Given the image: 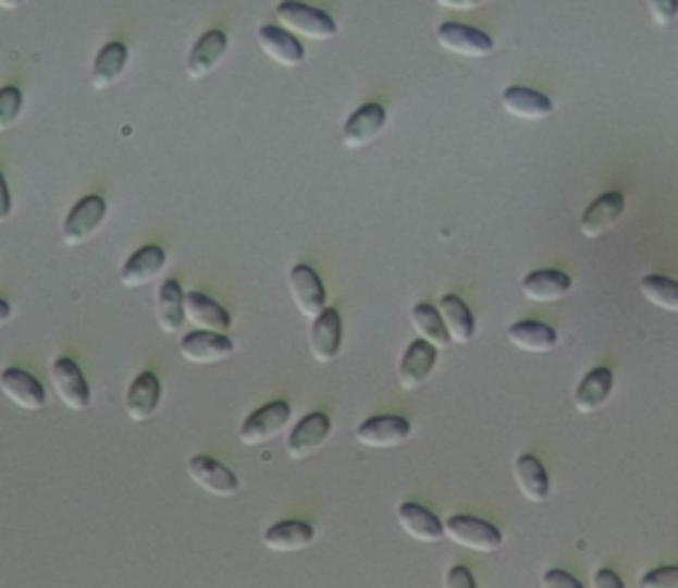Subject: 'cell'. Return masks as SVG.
Listing matches in <instances>:
<instances>
[{
    "mask_svg": "<svg viewBox=\"0 0 678 588\" xmlns=\"http://www.w3.org/2000/svg\"><path fill=\"white\" fill-rule=\"evenodd\" d=\"M279 27L289 35H299L308 40H332L337 35V24L326 11L313 9L305 3H279L276 5Z\"/></svg>",
    "mask_w": 678,
    "mask_h": 588,
    "instance_id": "obj_1",
    "label": "cell"
},
{
    "mask_svg": "<svg viewBox=\"0 0 678 588\" xmlns=\"http://www.w3.org/2000/svg\"><path fill=\"white\" fill-rule=\"evenodd\" d=\"M445 538L454 541L456 547L478 551V554H493L504 543V536L496 525L480 517H467V514H456L445 523Z\"/></svg>",
    "mask_w": 678,
    "mask_h": 588,
    "instance_id": "obj_2",
    "label": "cell"
},
{
    "mask_svg": "<svg viewBox=\"0 0 678 588\" xmlns=\"http://www.w3.org/2000/svg\"><path fill=\"white\" fill-rule=\"evenodd\" d=\"M103 220H107V205L101 196H85L66 216L64 225H61V238L66 247H83L85 242L99 234Z\"/></svg>",
    "mask_w": 678,
    "mask_h": 588,
    "instance_id": "obj_3",
    "label": "cell"
},
{
    "mask_svg": "<svg viewBox=\"0 0 678 588\" xmlns=\"http://www.w3.org/2000/svg\"><path fill=\"white\" fill-rule=\"evenodd\" d=\"M292 419V408L286 401H273L260 406L258 412H252L244 419L242 430H239V440L244 445H262V443H271L273 438H279L281 432L286 430Z\"/></svg>",
    "mask_w": 678,
    "mask_h": 588,
    "instance_id": "obj_4",
    "label": "cell"
},
{
    "mask_svg": "<svg viewBox=\"0 0 678 588\" xmlns=\"http://www.w3.org/2000/svg\"><path fill=\"white\" fill-rule=\"evenodd\" d=\"M437 46L445 53H454L461 59H488L493 53V40L491 35H485L482 29L467 27L459 22H445L437 27Z\"/></svg>",
    "mask_w": 678,
    "mask_h": 588,
    "instance_id": "obj_5",
    "label": "cell"
},
{
    "mask_svg": "<svg viewBox=\"0 0 678 588\" xmlns=\"http://www.w3.org/2000/svg\"><path fill=\"white\" fill-rule=\"evenodd\" d=\"M289 294L299 316L310 318V321H316L326 310V290H323L321 275L305 262L289 271Z\"/></svg>",
    "mask_w": 678,
    "mask_h": 588,
    "instance_id": "obj_6",
    "label": "cell"
},
{
    "mask_svg": "<svg viewBox=\"0 0 678 588\" xmlns=\"http://www.w3.org/2000/svg\"><path fill=\"white\" fill-rule=\"evenodd\" d=\"M356 438L366 449H398L411 438V421L395 414L371 416L358 427Z\"/></svg>",
    "mask_w": 678,
    "mask_h": 588,
    "instance_id": "obj_7",
    "label": "cell"
},
{
    "mask_svg": "<svg viewBox=\"0 0 678 588\" xmlns=\"http://www.w3.org/2000/svg\"><path fill=\"white\" fill-rule=\"evenodd\" d=\"M53 390H57L59 401L64 403L70 412H85L90 406V388L88 379L83 377L81 366L72 358H57L51 366Z\"/></svg>",
    "mask_w": 678,
    "mask_h": 588,
    "instance_id": "obj_8",
    "label": "cell"
},
{
    "mask_svg": "<svg viewBox=\"0 0 678 588\" xmlns=\"http://www.w3.org/2000/svg\"><path fill=\"white\" fill-rule=\"evenodd\" d=\"M329 434H332V419L323 412L308 414L292 430L289 440H286V453H289L292 462H305V458H310L316 451L326 445Z\"/></svg>",
    "mask_w": 678,
    "mask_h": 588,
    "instance_id": "obj_9",
    "label": "cell"
},
{
    "mask_svg": "<svg viewBox=\"0 0 678 588\" xmlns=\"http://www.w3.org/2000/svg\"><path fill=\"white\" fill-rule=\"evenodd\" d=\"M387 125V112L380 103H363L356 109L342 127V144L345 149H363V146L374 144L380 133Z\"/></svg>",
    "mask_w": 678,
    "mask_h": 588,
    "instance_id": "obj_10",
    "label": "cell"
},
{
    "mask_svg": "<svg viewBox=\"0 0 678 588\" xmlns=\"http://www.w3.org/2000/svg\"><path fill=\"white\" fill-rule=\"evenodd\" d=\"M188 477L215 499H231V495L239 493V480H236L234 471L210 456L188 458Z\"/></svg>",
    "mask_w": 678,
    "mask_h": 588,
    "instance_id": "obj_11",
    "label": "cell"
},
{
    "mask_svg": "<svg viewBox=\"0 0 678 588\" xmlns=\"http://www.w3.org/2000/svg\"><path fill=\"white\" fill-rule=\"evenodd\" d=\"M626 212V196L620 192H607L596 196L589 205V210L580 218V234L585 238H602L618 225V220Z\"/></svg>",
    "mask_w": 678,
    "mask_h": 588,
    "instance_id": "obj_12",
    "label": "cell"
},
{
    "mask_svg": "<svg viewBox=\"0 0 678 588\" xmlns=\"http://www.w3.org/2000/svg\"><path fill=\"white\" fill-rule=\"evenodd\" d=\"M0 390H3V395L9 397L14 406L24 408V412H40L48 403L46 390H42L38 379L24 369H14V366L0 371Z\"/></svg>",
    "mask_w": 678,
    "mask_h": 588,
    "instance_id": "obj_13",
    "label": "cell"
},
{
    "mask_svg": "<svg viewBox=\"0 0 678 588\" xmlns=\"http://www.w3.org/2000/svg\"><path fill=\"white\" fill-rule=\"evenodd\" d=\"M225 51H229V35L220 33V29L205 33L197 42H194L192 53H188L186 75L192 79L210 77L220 66V61H223Z\"/></svg>",
    "mask_w": 678,
    "mask_h": 588,
    "instance_id": "obj_14",
    "label": "cell"
},
{
    "mask_svg": "<svg viewBox=\"0 0 678 588\" xmlns=\"http://www.w3.org/2000/svg\"><path fill=\"white\" fill-rule=\"evenodd\" d=\"M437 364V351L432 345H427L424 340L411 342L403 353L400 366H398V382L406 392L419 390L427 379L432 377Z\"/></svg>",
    "mask_w": 678,
    "mask_h": 588,
    "instance_id": "obj_15",
    "label": "cell"
},
{
    "mask_svg": "<svg viewBox=\"0 0 678 588\" xmlns=\"http://www.w3.org/2000/svg\"><path fill=\"white\" fill-rule=\"evenodd\" d=\"M181 355L183 360L197 366H210L220 364V360L231 358L234 355V342L223 334H210V332H192L181 340Z\"/></svg>",
    "mask_w": 678,
    "mask_h": 588,
    "instance_id": "obj_16",
    "label": "cell"
},
{
    "mask_svg": "<svg viewBox=\"0 0 678 588\" xmlns=\"http://www.w3.org/2000/svg\"><path fill=\"white\" fill-rule=\"evenodd\" d=\"M501 107H504L506 114L525 122H541L554 114L552 98L539 94V90L533 88H522V85L506 88L504 94H501Z\"/></svg>",
    "mask_w": 678,
    "mask_h": 588,
    "instance_id": "obj_17",
    "label": "cell"
},
{
    "mask_svg": "<svg viewBox=\"0 0 678 588\" xmlns=\"http://www.w3.org/2000/svg\"><path fill=\"white\" fill-rule=\"evenodd\" d=\"M162 403V382L157 373L144 371L133 379L125 395V412L131 421H149Z\"/></svg>",
    "mask_w": 678,
    "mask_h": 588,
    "instance_id": "obj_18",
    "label": "cell"
},
{
    "mask_svg": "<svg viewBox=\"0 0 678 588\" xmlns=\"http://www.w3.org/2000/svg\"><path fill=\"white\" fill-rule=\"evenodd\" d=\"M186 321H192L197 332L229 336L231 329L229 310L201 292H186Z\"/></svg>",
    "mask_w": 678,
    "mask_h": 588,
    "instance_id": "obj_19",
    "label": "cell"
},
{
    "mask_svg": "<svg viewBox=\"0 0 678 588\" xmlns=\"http://www.w3.org/2000/svg\"><path fill=\"white\" fill-rule=\"evenodd\" d=\"M258 46L268 59L286 66V70H295L305 61L303 42L295 35L286 33V29L273 27V24H266V27L258 29Z\"/></svg>",
    "mask_w": 678,
    "mask_h": 588,
    "instance_id": "obj_20",
    "label": "cell"
},
{
    "mask_svg": "<svg viewBox=\"0 0 678 588\" xmlns=\"http://www.w3.org/2000/svg\"><path fill=\"white\" fill-rule=\"evenodd\" d=\"M164 262H168V255H164L162 247H157V244L140 247L138 253L127 257V262L122 266L120 281L127 290H140V286L151 284V281L164 271Z\"/></svg>",
    "mask_w": 678,
    "mask_h": 588,
    "instance_id": "obj_21",
    "label": "cell"
},
{
    "mask_svg": "<svg viewBox=\"0 0 678 588\" xmlns=\"http://www.w3.org/2000/svg\"><path fill=\"white\" fill-rule=\"evenodd\" d=\"M342 347V316L334 308H326L313 321L310 329V353L319 364H332L337 360Z\"/></svg>",
    "mask_w": 678,
    "mask_h": 588,
    "instance_id": "obj_22",
    "label": "cell"
},
{
    "mask_svg": "<svg viewBox=\"0 0 678 588\" xmlns=\"http://www.w3.org/2000/svg\"><path fill=\"white\" fill-rule=\"evenodd\" d=\"M613 388H615V373L609 371L607 366L591 369L583 379H580L576 395H572V406H576L578 414H594L609 401Z\"/></svg>",
    "mask_w": 678,
    "mask_h": 588,
    "instance_id": "obj_23",
    "label": "cell"
},
{
    "mask_svg": "<svg viewBox=\"0 0 678 588\" xmlns=\"http://www.w3.org/2000/svg\"><path fill=\"white\" fill-rule=\"evenodd\" d=\"M398 523L403 532L419 543H437L445 536V525L440 523L435 514L414 504V501H406V504L398 506Z\"/></svg>",
    "mask_w": 678,
    "mask_h": 588,
    "instance_id": "obj_24",
    "label": "cell"
},
{
    "mask_svg": "<svg viewBox=\"0 0 678 588\" xmlns=\"http://www.w3.org/2000/svg\"><path fill=\"white\" fill-rule=\"evenodd\" d=\"M157 323L164 334H178L186 323V292L175 279H168L157 292Z\"/></svg>",
    "mask_w": 678,
    "mask_h": 588,
    "instance_id": "obj_25",
    "label": "cell"
},
{
    "mask_svg": "<svg viewBox=\"0 0 678 588\" xmlns=\"http://www.w3.org/2000/svg\"><path fill=\"white\" fill-rule=\"evenodd\" d=\"M316 530L313 525L299 523V519H284V523L271 525L262 536L266 549L279 551V554H292V551H303L313 543Z\"/></svg>",
    "mask_w": 678,
    "mask_h": 588,
    "instance_id": "obj_26",
    "label": "cell"
},
{
    "mask_svg": "<svg viewBox=\"0 0 678 588\" xmlns=\"http://www.w3.org/2000/svg\"><path fill=\"white\" fill-rule=\"evenodd\" d=\"M572 292V279L562 271H535L522 279V294L530 303H559Z\"/></svg>",
    "mask_w": 678,
    "mask_h": 588,
    "instance_id": "obj_27",
    "label": "cell"
},
{
    "mask_svg": "<svg viewBox=\"0 0 678 588\" xmlns=\"http://www.w3.org/2000/svg\"><path fill=\"white\" fill-rule=\"evenodd\" d=\"M437 314L443 318L445 332H448L451 342H456V345H469V342L474 340V316L461 297H456V294H443L437 303Z\"/></svg>",
    "mask_w": 678,
    "mask_h": 588,
    "instance_id": "obj_28",
    "label": "cell"
},
{
    "mask_svg": "<svg viewBox=\"0 0 678 588\" xmlns=\"http://www.w3.org/2000/svg\"><path fill=\"white\" fill-rule=\"evenodd\" d=\"M509 345H515L522 353H552L557 347L559 336L548 323L541 321H517L506 332Z\"/></svg>",
    "mask_w": 678,
    "mask_h": 588,
    "instance_id": "obj_29",
    "label": "cell"
},
{
    "mask_svg": "<svg viewBox=\"0 0 678 588\" xmlns=\"http://www.w3.org/2000/svg\"><path fill=\"white\" fill-rule=\"evenodd\" d=\"M515 480H517L519 493H522L530 504H543V501L548 499V490H552V486H548L546 469H543V464L535 456H530V453L517 456Z\"/></svg>",
    "mask_w": 678,
    "mask_h": 588,
    "instance_id": "obj_30",
    "label": "cell"
},
{
    "mask_svg": "<svg viewBox=\"0 0 678 588\" xmlns=\"http://www.w3.org/2000/svg\"><path fill=\"white\" fill-rule=\"evenodd\" d=\"M127 66V48L122 42H107L90 70V85L96 90H109L114 83H120Z\"/></svg>",
    "mask_w": 678,
    "mask_h": 588,
    "instance_id": "obj_31",
    "label": "cell"
},
{
    "mask_svg": "<svg viewBox=\"0 0 678 588\" xmlns=\"http://www.w3.org/2000/svg\"><path fill=\"white\" fill-rule=\"evenodd\" d=\"M411 323H414V329H417L419 340H424L427 345L435 347L437 353L445 351V347L451 345V336H448V332H445L443 318H440L437 308H432V305H427V303L414 305Z\"/></svg>",
    "mask_w": 678,
    "mask_h": 588,
    "instance_id": "obj_32",
    "label": "cell"
},
{
    "mask_svg": "<svg viewBox=\"0 0 678 588\" xmlns=\"http://www.w3.org/2000/svg\"><path fill=\"white\" fill-rule=\"evenodd\" d=\"M639 290L650 305L665 314H678V281L668 275H644L639 281Z\"/></svg>",
    "mask_w": 678,
    "mask_h": 588,
    "instance_id": "obj_33",
    "label": "cell"
},
{
    "mask_svg": "<svg viewBox=\"0 0 678 588\" xmlns=\"http://www.w3.org/2000/svg\"><path fill=\"white\" fill-rule=\"evenodd\" d=\"M22 107H24V98H22L20 88H14V85L0 88V133L11 131V127L20 122Z\"/></svg>",
    "mask_w": 678,
    "mask_h": 588,
    "instance_id": "obj_34",
    "label": "cell"
},
{
    "mask_svg": "<svg viewBox=\"0 0 678 588\" xmlns=\"http://www.w3.org/2000/svg\"><path fill=\"white\" fill-rule=\"evenodd\" d=\"M639 588H678V565L652 569L639 580Z\"/></svg>",
    "mask_w": 678,
    "mask_h": 588,
    "instance_id": "obj_35",
    "label": "cell"
},
{
    "mask_svg": "<svg viewBox=\"0 0 678 588\" xmlns=\"http://www.w3.org/2000/svg\"><path fill=\"white\" fill-rule=\"evenodd\" d=\"M646 9H650L652 22L657 27H670L678 20V0H652Z\"/></svg>",
    "mask_w": 678,
    "mask_h": 588,
    "instance_id": "obj_36",
    "label": "cell"
},
{
    "mask_svg": "<svg viewBox=\"0 0 678 588\" xmlns=\"http://www.w3.org/2000/svg\"><path fill=\"white\" fill-rule=\"evenodd\" d=\"M541 588H583L578 578H572L565 569H546L541 578Z\"/></svg>",
    "mask_w": 678,
    "mask_h": 588,
    "instance_id": "obj_37",
    "label": "cell"
},
{
    "mask_svg": "<svg viewBox=\"0 0 678 588\" xmlns=\"http://www.w3.org/2000/svg\"><path fill=\"white\" fill-rule=\"evenodd\" d=\"M443 588H478V584H474L472 569L464 565H454L448 569V575H445Z\"/></svg>",
    "mask_w": 678,
    "mask_h": 588,
    "instance_id": "obj_38",
    "label": "cell"
},
{
    "mask_svg": "<svg viewBox=\"0 0 678 588\" xmlns=\"http://www.w3.org/2000/svg\"><path fill=\"white\" fill-rule=\"evenodd\" d=\"M594 588H626V586H622L620 575L615 573V569L602 567V569H596V575H594Z\"/></svg>",
    "mask_w": 678,
    "mask_h": 588,
    "instance_id": "obj_39",
    "label": "cell"
},
{
    "mask_svg": "<svg viewBox=\"0 0 678 588\" xmlns=\"http://www.w3.org/2000/svg\"><path fill=\"white\" fill-rule=\"evenodd\" d=\"M9 216H11V192L3 173H0V223H5Z\"/></svg>",
    "mask_w": 678,
    "mask_h": 588,
    "instance_id": "obj_40",
    "label": "cell"
},
{
    "mask_svg": "<svg viewBox=\"0 0 678 588\" xmlns=\"http://www.w3.org/2000/svg\"><path fill=\"white\" fill-rule=\"evenodd\" d=\"M440 5L443 9H459V11H472L478 9V0H440Z\"/></svg>",
    "mask_w": 678,
    "mask_h": 588,
    "instance_id": "obj_41",
    "label": "cell"
},
{
    "mask_svg": "<svg viewBox=\"0 0 678 588\" xmlns=\"http://www.w3.org/2000/svg\"><path fill=\"white\" fill-rule=\"evenodd\" d=\"M11 316H14V310H11V305L5 303V299H0V329H3L5 323L11 321Z\"/></svg>",
    "mask_w": 678,
    "mask_h": 588,
    "instance_id": "obj_42",
    "label": "cell"
}]
</instances>
